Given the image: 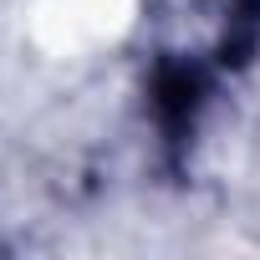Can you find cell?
I'll return each mask as SVG.
<instances>
[{
  "instance_id": "obj_1",
  "label": "cell",
  "mask_w": 260,
  "mask_h": 260,
  "mask_svg": "<svg viewBox=\"0 0 260 260\" xmlns=\"http://www.w3.org/2000/svg\"><path fill=\"white\" fill-rule=\"evenodd\" d=\"M138 21V0H31L26 41L51 61H77L117 46Z\"/></svg>"
}]
</instances>
